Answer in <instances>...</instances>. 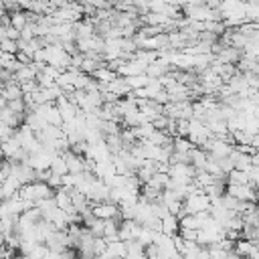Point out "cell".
Masks as SVG:
<instances>
[{
    "label": "cell",
    "mask_w": 259,
    "mask_h": 259,
    "mask_svg": "<svg viewBox=\"0 0 259 259\" xmlns=\"http://www.w3.org/2000/svg\"><path fill=\"white\" fill-rule=\"evenodd\" d=\"M183 207L186 211V215H195V213H202L211 209V198L202 193V190H197V193H190L184 197L183 200Z\"/></svg>",
    "instance_id": "cell-1"
},
{
    "label": "cell",
    "mask_w": 259,
    "mask_h": 259,
    "mask_svg": "<svg viewBox=\"0 0 259 259\" xmlns=\"http://www.w3.org/2000/svg\"><path fill=\"white\" fill-rule=\"evenodd\" d=\"M225 195H229L237 200H249V202H257V190L249 188L247 184H227L225 188Z\"/></svg>",
    "instance_id": "cell-2"
},
{
    "label": "cell",
    "mask_w": 259,
    "mask_h": 259,
    "mask_svg": "<svg viewBox=\"0 0 259 259\" xmlns=\"http://www.w3.org/2000/svg\"><path fill=\"white\" fill-rule=\"evenodd\" d=\"M91 213L95 219H101V221H107V219H114L120 209L118 205H111V202H95V205H91Z\"/></svg>",
    "instance_id": "cell-3"
},
{
    "label": "cell",
    "mask_w": 259,
    "mask_h": 259,
    "mask_svg": "<svg viewBox=\"0 0 259 259\" xmlns=\"http://www.w3.org/2000/svg\"><path fill=\"white\" fill-rule=\"evenodd\" d=\"M170 69H172L170 63H166V61H162V59H158V61H154V63H150V65H146L144 75L150 77V79H160V77L166 75Z\"/></svg>",
    "instance_id": "cell-4"
},
{
    "label": "cell",
    "mask_w": 259,
    "mask_h": 259,
    "mask_svg": "<svg viewBox=\"0 0 259 259\" xmlns=\"http://www.w3.org/2000/svg\"><path fill=\"white\" fill-rule=\"evenodd\" d=\"M215 57L221 63H225V65H237L243 59V51L241 49H235V47H223L219 51V55H215Z\"/></svg>",
    "instance_id": "cell-5"
},
{
    "label": "cell",
    "mask_w": 259,
    "mask_h": 259,
    "mask_svg": "<svg viewBox=\"0 0 259 259\" xmlns=\"http://www.w3.org/2000/svg\"><path fill=\"white\" fill-rule=\"evenodd\" d=\"M156 174V162L154 160H144L138 168H136V176H138V180L142 184H146L148 180L152 178Z\"/></svg>",
    "instance_id": "cell-6"
},
{
    "label": "cell",
    "mask_w": 259,
    "mask_h": 259,
    "mask_svg": "<svg viewBox=\"0 0 259 259\" xmlns=\"http://www.w3.org/2000/svg\"><path fill=\"white\" fill-rule=\"evenodd\" d=\"M188 158H190V166H195L197 170H202L207 164V152L200 148H193L188 152Z\"/></svg>",
    "instance_id": "cell-7"
},
{
    "label": "cell",
    "mask_w": 259,
    "mask_h": 259,
    "mask_svg": "<svg viewBox=\"0 0 259 259\" xmlns=\"http://www.w3.org/2000/svg\"><path fill=\"white\" fill-rule=\"evenodd\" d=\"M106 253H107L109 259H122V257H126V243H123V241L107 243Z\"/></svg>",
    "instance_id": "cell-8"
},
{
    "label": "cell",
    "mask_w": 259,
    "mask_h": 259,
    "mask_svg": "<svg viewBox=\"0 0 259 259\" xmlns=\"http://www.w3.org/2000/svg\"><path fill=\"white\" fill-rule=\"evenodd\" d=\"M104 239L106 243H114V241H120L118 239V223L116 221H111V219H107L106 223H104Z\"/></svg>",
    "instance_id": "cell-9"
},
{
    "label": "cell",
    "mask_w": 259,
    "mask_h": 259,
    "mask_svg": "<svg viewBox=\"0 0 259 259\" xmlns=\"http://www.w3.org/2000/svg\"><path fill=\"white\" fill-rule=\"evenodd\" d=\"M255 249H257V245H251L249 241H245V239H239V241L233 243V251L237 253L241 259H243V257H249Z\"/></svg>",
    "instance_id": "cell-10"
},
{
    "label": "cell",
    "mask_w": 259,
    "mask_h": 259,
    "mask_svg": "<svg viewBox=\"0 0 259 259\" xmlns=\"http://www.w3.org/2000/svg\"><path fill=\"white\" fill-rule=\"evenodd\" d=\"M162 223V233L168 235V237H174V235H178V219L172 217V215H166L164 219H160Z\"/></svg>",
    "instance_id": "cell-11"
},
{
    "label": "cell",
    "mask_w": 259,
    "mask_h": 259,
    "mask_svg": "<svg viewBox=\"0 0 259 259\" xmlns=\"http://www.w3.org/2000/svg\"><path fill=\"white\" fill-rule=\"evenodd\" d=\"M55 205H57V209H61V211H67L71 207V197H69V193H67V188H57L55 190Z\"/></svg>",
    "instance_id": "cell-12"
},
{
    "label": "cell",
    "mask_w": 259,
    "mask_h": 259,
    "mask_svg": "<svg viewBox=\"0 0 259 259\" xmlns=\"http://www.w3.org/2000/svg\"><path fill=\"white\" fill-rule=\"evenodd\" d=\"M35 75H37V71L32 69L30 65H22L20 69L15 73V81L20 85V83H25V81H32V79H35Z\"/></svg>",
    "instance_id": "cell-13"
},
{
    "label": "cell",
    "mask_w": 259,
    "mask_h": 259,
    "mask_svg": "<svg viewBox=\"0 0 259 259\" xmlns=\"http://www.w3.org/2000/svg\"><path fill=\"white\" fill-rule=\"evenodd\" d=\"M0 95H2L6 101H10V99H18V97H22L20 85H18L16 81H13V83H6V85L2 87V91H0Z\"/></svg>",
    "instance_id": "cell-14"
},
{
    "label": "cell",
    "mask_w": 259,
    "mask_h": 259,
    "mask_svg": "<svg viewBox=\"0 0 259 259\" xmlns=\"http://www.w3.org/2000/svg\"><path fill=\"white\" fill-rule=\"evenodd\" d=\"M91 77L95 81H104V83H111V81H116L118 79V75L114 71H109L107 67H99V69H95L91 73Z\"/></svg>",
    "instance_id": "cell-15"
},
{
    "label": "cell",
    "mask_w": 259,
    "mask_h": 259,
    "mask_svg": "<svg viewBox=\"0 0 259 259\" xmlns=\"http://www.w3.org/2000/svg\"><path fill=\"white\" fill-rule=\"evenodd\" d=\"M134 221H120L118 223V239L120 241H130L132 239V227H134Z\"/></svg>",
    "instance_id": "cell-16"
},
{
    "label": "cell",
    "mask_w": 259,
    "mask_h": 259,
    "mask_svg": "<svg viewBox=\"0 0 259 259\" xmlns=\"http://www.w3.org/2000/svg\"><path fill=\"white\" fill-rule=\"evenodd\" d=\"M150 81H152V79H150V77H146L144 73H142V75H130V77H126V83L130 85L132 91H134V89H142V87H146Z\"/></svg>",
    "instance_id": "cell-17"
},
{
    "label": "cell",
    "mask_w": 259,
    "mask_h": 259,
    "mask_svg": "<svg viewBox=\"0 0 259 259\" xmlns=\"http://www.w3.org/2000/svg\"><path fill=\"white\" fill-rule=\"evenodd\" d=\"M168 180H170V176H168V174H162V172H156L150 180H148V183H146V184H148V186H152V188H156V190H164V186H166V183H168Z\"/></svg>",
    "instance_id": "cell-18"
},
{
    "label": "cell",
    "mask_w": 259,
    "mask_h": 259,
    "mask_svg": "<svg viewBox=\"0 0 259 259\" xmlns=\"http://www.w3.org/2000/svg\"><path fill=\"white\" fill-rule=\"evenodd\" d=\"M49 170L55 174V176H65L67 174V166H65V160L61 158V156H55V158L51 160V166Z\"/></svg>",
    "instance_id": "cell-19"
},
{
    "label": "cell",
    "mask_w": 259,
    "mask_h": 259,
    "mask_svg": "<svg viewBox=\"0 0 259 259\" xmlns=\"http://www.w3.org/2000/svg\"><path fill=\"white\" fill-rule=\"evenodd\" d=\"M174 152H180V154H186V152H190L193 148H197V146H193L190 144V140L188 138H174Z\"/></svg>",
    "instance_id": "cell-20"
},
{
    "label": "cell",
    "mask_w": 259,
    "mask_h": 259,
    "mask_svg": "<svg viewBox=\"0 0 259 259\" xmlns=\"http://www.w3.org/2000/svg\"><path fill=\"white\" fill-rule=\"evenodd\" d=\"M10 27L16 29V30H22V29L27 27V20H25L22 10H18V13H10Z\"/></svg>",
    "instance_id": "cell-21"
},
{
    "label": "cell",
    "mask_w": 259,
    "mask_h": 259,
    "mask_svg": "<svg viewBox=\"0 0 259 259\" xmlns=\"http://www.w3.org/2000/svg\"><path fill=\"white\" fill-rule=\"evenodd\" d=\"M257 237H259V227L243 225V229H241V239H245V241H257Z\"/></svg>",
    "instance_id": "cell-22"
},
{
    "label": "cell",
    "mask_w": 259,
    "mask_h": 259,
    "mask_svg": "<svg viewBox=\"0 0 259 259\" xmlns=\"http://www.w3.org/2000/svg\"><path fill=\"white\" fill-rule=\"evenodd\" d=\"M6 107L13 111V114H25V109H27V104H25V99L18 97V99H10L6 101Z\"/></svg>",
    "instance_id": "cell-23"
},
{
    "label": "cell",
    "mask_w": 259,
    "mask_h": 259,
    "mask_svg": "<svg viewBox=\"0 0 259 259\" xmlns=\"http://www.w3.org/2000/svg\"><path fill=\"white\" fill-rule=\"evenodd\" d=\"M154 235H156L154 231H150V229L142 227V229H140V235H138V239H136V241H138V243H142V245L146 247V245L154 243Z\"/></svg>",
    "instance_id": "cell-24"
},
{
    "label": "cell",
    "mask_w": 259,
    "mask_h": 259,
    "mask_svg": "<svg viewBox=\"0 0 259 259\" xmlns=\"http://www.w3.org/2000/svg\"><path fill=\"white\" fill-rule=\"evenodd\" d=\"M205 30H209V32H213V35L221 37L223 32H225V25H223V22H213V20H207V22H205Z\"/></svg>",
    "instance_id": "cell-25"
},
{
    "label": "cell",
    "mask_w": 259,
    "mask_h": 259,
    "mask_svg": "<svg viewBox=\"0 0 259 259\" xmlns=\"http://www.w3.org/2000/svg\"><path fill=\"white\" fill-rule=\"evenodd\" d=\"M0 51L8 53V55H16V41H10V39H2L0 41Z\"/></svg>",
    "instance_id": "cell-26"
},
{
    "label": "cell",
    "mask_w": 259,
    "mask_h": 259,
    "mask_svg": "<svg viewBox=\"0 0 259 259\" xmlns=\"http://www.w3.org/2000/svg\"><path fill=\"white\" fill-rule=\"evenodd\" d=\"M144 255H146V259H160V249L154 243H150L144 247Z\"/></svg>",
    "instance_id": "cell-27"
},
{
    "label": "cell",
    "mask_w": 259,
    "mask_h": 259,
    "mask_svg": "<svg viewBox=\"0 0 259 259\" xmlns=\"http://www.w3.org/2000/svg\"><path fill=\"white\" fill-rule=\"evenodd\" d=\"M8 176H10V160L2 158L0 160V183H4Z\"/></svg>",
    "instance_id": "cell-28"
},
{
    "label": "cell",
    "mask_w": 259,
    "mask_h": 259,
    "mask_svg": "<svg viewBox=\"0 0 259 259\" xmlns=\"http://www.w3.org/2000/svg\"><path fill=\"white\" fill-rule=\"evenodd\" d=\"M39 89V85H37V81L32 79V81H25V83H20V91H22V95H29V93H35Z\"/></svg>",
    "instance_id": "cell-29"
},
{
    "label": "cell",
    "mask_w": 259,
    "mask_h": 259,
    "mask_svg": "<svg viewBox=\"0 0 259 259\" xmlns=\"http://www.w3.org/2000/svg\"><path fill=\"white\" fill-rule=\"evenodd\" d=\"M106 247H107V243L101 239V237H95L93 239V255L95 257H99L101 253H106Z\"/></svg>",
    "instance_id": "cell-30"
},
{
    "label": "cell",
    "mask_w": 259,
    "mask_h": 259,
    "mask_svg": "<svg viewBox=\"0 0 259 259\" xmlns=\"http://www.w3.org/2000/svg\"><path fill=\"white\" fill-rule=\"evenodd\" d=\"M150 123H152V128H154V130H160V132H164L166 123H168V118H166V116H156V118H154Z\"/></svg>",
    "instance_id": "cell-31"
},
{
    "label": "cell",
    "mask_w": 259,
    "mask_h": 259,
    "mask_svg": "<svg viewBox=\"0 0 259 259\" xmlns=\"http://www.w3.org/2000/svg\"><path fill=\"white\" fill-rule=\"evenodd\" d=\"M13 132H15V128H8L6 123H0V144L6 142V140H10Z\"/></svg>",
    "instance_id": "cell-32"
},
{
    "label": "cell",
    "mask_w": 259,
    "mask_h": 259,
    "mask_svg": "<svg viewBox=\"0 0 259 259\" xmlns=\"http://www.w3.org/2000/svg\"><path fill=\"white\" fill-rule=\"evenodd\" d=\"M197 233L198 231H195V229H178V235L184 241H197Z\"/></svg>",
    "instance_id": "cell-33"
},
{
    "label": "cell",
    "mask_w": 259,
    "mask_h": 259,
    "mask_svg": "<svg viewBox=\"0 0 259 259\" xmlns=\"http://www.w3.org/2000/svg\"><path fill=\"white\" fill-rule=\"evenodd\" d=\"M15 59L20 63V65H30L32 63V59L29 57L27 53H22V51H16V55H15Z\"/></svg>",
    "instance_id": "cell-34"
},
{
    "label": "cell",
    "mask_w": 259,
    "mask_h": 259,
    "mask_svg": "<svg viewBox=\"0 0 259 259\" xmlns=\"http://www.w3.org/2000/svg\"><path fill=\"white\" fill-rule=\"evenodd\" d=\"M6 39L18 41V39H20V30H16V29H13V27H8V29H6Z\"/></svg>",
    "instance_id": "cell-35"
},
{
    "label": "cell",
    "mask_w": 259,
    "mask_h": 259,
    "mask_svg": "<svg viewBox=\"0 0 259 259\" xmlns=\"http://www.w3.org/2000/svg\"><path fill=\"white\" fill-rule=\"evenodd\" d=\"M2 39H6V29L0 27V41H2Z\"/></svg>",
    "instance_id": "cell-36"
},
{
    "label": "cell",
    "mask_w": 259,
    "mask_h": 259,
    "mask_svg": "<svg viewBox=\"0 0 259 259\" xmlns=\"http://www.w3.org/2000/svg\"><path fill=\"white\" fill-rule=\"evenodd\" d=\"M4 106H6V99H4L2 95H0V107H4Z\"/></svg>",
    "instance_id": "cell-37"
},
{
    "label": "cell",
    "mask_w": 259,
    "mask_h": 259,
    "mask_svg": "<svg viewBox=\"0 0 259 259\" xmlns=\"http://www.w3.org/2000/svg\"><path fill=\"white\" fill-rule=\"evenodd\" d=\"M4 243H6V239H4V235L0 233V245H4Z\"/></svg>",
    "instance_id": "cell-38"
},
{
    "label": "cell",
    "mask_w": 259,
    "mask_h": 259,
    "mask_svg": "<svg viewBox=\"0 0 259 259\" xmlns=\"http://www.w3.org/2000/svg\"><path fill=\"white\" fill-rule=\"evenodd\" d=\"M0 202H2V198H0Z\"/></svg>",
    "instance_id": "cell-39"
},
{
    "label": "cell",
    "mask_w": 259,
    "mask_h": 259,
    "mask_svg": "<svg viewBox=\"0 0 259 259\" xmlns=\"http://www.w3.org/2000/svg\"><path fill=\"white\" fill-rule=\"evenodd\" d=\"M0 69H2V67H0Z\"/></svg>",
    "instance_id": "cell-40"
}]
</instances>
